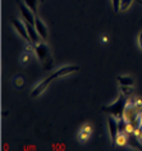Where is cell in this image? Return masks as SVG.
<instances>
[{
    "label": "cell",
    "mask_w": 142,
    "mask_h": 151,
    "mask_svg": "<svg viewBox=\"0 0 142 151\" xmlns=\"http://www.w3.org/2000/svg\"><path fill=\"white\" fill-rule=\"evenodd\" d=\"M140 114L141 113L137 110V108L129 101V103L127 104V106H126L124 116H123V118L127 120V123H131V122H133V120H136L138 116H140Z\"/></svg>",
    "instance_id": "5b68a950"
},
{
    "label": "cell",
    "mask_w": 142,
    "mask_h": 151,
    "mask_svg": "<svg viewBox=\"0 0 142 151\" xmlns=\"http://www.w3.org/2000/svg\"><path fill=\"white\" fill-rule=\"evenodd\" d=\"M117 80L120 83V86H133L134 83L133 78L128 77V76H119V77H117Z\"/></svg>",
    "instance_id": "7c38bea8"
},
{
    "label": "cell",
    "mask_w": 142,
    "mask_h": 151,
    "mask_svg": "<svg viewBox=\"0 0 142 151\" xmlns=\"http://www.w3.org/2000/svg\"><path fill=\"white\" fill-rule=\"evenodd\" d=\"M140 118H141V123H142V113H141V114H140Z\"/></svg>",
    "instance_id": "7402d4cb"
},
{
    "label": "cell",
    "mask_w": 142,
    "mask_h": 151,
    "mask_svg": "<svg viewBox=\"0 0 142 151\" xmlns=\"http://www.w3.org/2000/svg\"><path fill=\"white\" fill-rule=\"evenodd\" d=\"M35 54L39 58V60L44 64L45 69H50L51 68V63H53V59H51V54H50V49L46 44H36L35 45Z\"/></svg>",
    "instance_id": "3957f363"
},
{
    "label": "cell",
    "mask_w": 142,
    "mask_h": 151,
    "mask_svg": "<svg viewBox=\"0 0 142 151\" xmlns=\"http://www.w3.org/2000/svg\"><path fill=\"white\" fill-rule=\"evenodd\" d=\"M14 83H16L17 87H22V86H23V78L22 77L16 78V80H14Z\"/></svg>",
    "instance_id": "d6986e66"
},
{
    "label": "cell",
    "mask_w": 142,
    "mask_h": 151,
    "mask_svg": "<svg viewBox=\"0 0 142 151\" xmlns=\"http://www.w3.org/2000/svg\"><path fill=\"white\" fill-rule=\"evenodd\" d=\"M132 104L137 108L138 111L142 113V100L141 99H134V101H132Z\"/></svg>",
    "instance_id": "e0dca14e"
},
{
    "label": "cell",
    "mask_w": 142,
    "mask_h": 151,
    "mask_svg": "<svg viewBox=\"0 0 142 151\" xmlns=\"http://www.w3.org/2000/svg\"><path fill=\"white\" fill-rule=\"evenodd\" d=\"M12 24H13V27L16 28V31L19 33V35L23 37L27 42H31V39H29V36H28V32H27V28H26L24 21L22 22L21 19H18V18H13V19H12Z\"/></svg>",
    "instance_id": "277c9868"
},
{
    "label": "cell",
    "mask_w": 142,
    "mask_h": 151,
    "mask_svg": "<svg viewBox=\"0 0 142 151\" xmlns=\"http://www.w3.org/2000/svg\"><path fill=\"white\" fill-rule=\"evenodd\" d=\"M35 27H36V29H37V32H39L41 39H42L44 41H46L47 37H49V31H47L46 24L44 23L41 18H39V17L35 18Z\"/></svg>",
    "instance_id": "52a82bcc"
},
{
    "label": "cell",
    "mask_w": 142,
    "mask_h": 151,
    "mask_svg": "<svg viewBox=\"0 0 142 151\" xmlns=\"http://www.w3.org/2000/svg\"><path fill=\"white\" fill-rule=\"evenodd\" d=\"M120 92L124 93V95H131L133 92L132 86H120Z\"/></svg>",
    "instance_id": "9a60e30c"
},
{
    "label": "cell",
    "mask_w": 142,
    "mask_h": 151,
    "mask_svg": "<svg viewBox=\"0 0 142 151\" xmlns=\"http://www.w3.org/2000/svg\"><path fill=\"white\" fill-rule=\"evenodd\" d=\"M132 1L133 0H122L120 1V10H127L129 8V5Z\"/></svg>",
    "instance_id": "2e32d148"
},
{
    "label": "cell",
    "mask_w": 142,
    "mask_h": 151,
    "mask_svg": "<svg viewBox=\"0 0 142 151\" xmlns=\"http://www.w3.org/2000/svg\"><path fill=\"white\" fill-rule=\"evenodd\" d=\"M114 145H117V146H127L128 145V137H127L126 132H119L117 138H115V141H114Z\"/></svg>",
    "instance_id": "8fae6325"
},
{
    "label": "cell",
    "mask_w": 142,
    "mask_h": 151,
    "mask_svg": "<svg viewBox=\"0 0 142 151\" xmlns=\"http://www.w3.org/2000/svg\"><path fill=\"white\" fill-rule=\"evenodd\" d=\"M138 47L142 50V31L138 33Z\"/></svg>",
    "instance_id": "ffe728a7"
},
{
    "label": "cell",
    "mask_w": 142,
    "mask_h": 151,
    "mask_svg": "<svg viewBox=\"0 0 142 151\" xmlns=\"http://www.w3.org/2000/svg\"><path fill=\"white\" fill-rule=\"evenodd\" d=\"M24 23H26V28H27L28 36H29V39H31V44H33V45L39 44L41 37H40V35H39V32H37L35 24L29 23V22H27V21H24Z\"/></svg>",
    "instance_id": "9c48e42d"
},
{
    "label": "cell",
    "mask_w": 142,
    "mask_h": 151,
    "mask_svg": "<svg viewBox=\"0 0 142 151\" xmlns=\"http://www.w3.org/2000/svg\"><path fill=\"white\" fill-rule=\"evenodd\" d=\"M108 124H109V132H110V136H111V139H113V143L117 138V136L119 133V124H118V119L113 115H109L108 118Z\"/></svg>",
    "instance_id": "ba28073f"
},
{
    "label": "cell",
    "mask_w": 142,
    "mask_h": 151,
    "mask_svg": "<svg viewBox=\"0 0 142 151\" xmlns=\"http://www.w3.org/2000/svg\"><path fill=\"white\" fill-rule=\"evenodd\" d=\"M19 10H21V14H22V17H23L24 21L35 24V18H36L35 13H33L32 10L24 4V3H19Z\"/></svg>",
    "instance_id": "8992f818"
},
{
    "label": "cell",
    "mask_w": 142,
    "mask_h": 151,
    "mask_svg": "<svg viewBox=\"0 0 142 151\" xmlns=\"http://www.w3.org/2000/svg\"><path fill=\"white\" fill-rule=\"evenodd\" d=\"M127 104H128V99H127V95L122 93V95L119 96L113 104L103 106L101 110H103L104 113H106L108 115L115 116V118L119 120V119H122L123 116H124V110H126Z\"/></svg>",
    "instance_id": "7a4b0ae2"
},
{
    "label": "cell",
    "mask_w": 142,
    "mask_h": 151,
    "mask_svg": "<svg viewBox=\"0 0 142 151\" xmlns=\"http://www.w3.org/2000/svg\"><path fill=\"white\" fill-rule=\"evenodd\" d=\"M127 137H128V145L132 146L133 149H137V150H142V142L137 138V136L133 133H127Z\"/></svg>",
    "instance_id": "30bf717a"
},
{
    "label": "cell",
    "mask_w": 142,
    "mask_h": 151,
    "mask_svg": "<svg viewBox=\"0 0 142 151\" xmlns=\"http://www.w3.org/2000/svg\"><path fill=\"white\" fill-rule=\"evenodd\" d=\"M77 70H80V67H77V65H67V67H62L60 69L55 70L53 74H50L47 78H45L42 82H40L39 86H36V87L32 90V92H31L32 97H36V96H39L40 93H42L45 91V88L49 86L50 82L53 80H55V78H60V77H64V76L72 74Z\"/></svg>",
    "instance_id": "6da1fadb"
},
{
    "label": "cell",
    "mask_w": 142,
    "mask_h": 151,
    "mask_svg": "<svg viewBox=\"0 0 142 151\" xmlns=\"http://www.w3.org/2000/svg\"><path fill=\"white\" fill-rule=\"evenodd\" d=\"M23 60H24V62H27V60H29V56H27V55H26L24 58H23Z\"/></svg>",
    "instance_id": "44dd1931"
},
{
    "label": "cell",
    "mask_w": 142,
    "mask_h": 151,
    "mask_svg": "<svg viewBox=\"0 0 142 151\" xmlns=\"http://www.w3.org/2000/svg\"><path fill=\"white\" fill-rule=\"evenodd\" d=\"M91 127L90 126H86L82 128V131H81V133H80V138H81V141H86V139H88L90 138V134H91Z\"/></svg>",
    "instance_id": "4fadbf2b"
},
{
    "label": "cell",
    "mask_w": 142,
    "mask_h": 151,
    "mask_svg": "<svg viewBox=\"0 0 142 151\" xmlns=\"http://www.w3.org/2000/svg\"><path fill=\"white\" fill-rule=\"evenodd\" d=\"M111 1H113V8H114V10L118 13L119 10H120V1H122V0H111Z\"/></svg>",
    "instance_id": "ac0fdd59"
},
{
    "label": "cell",
    "mask_w": 142,
    "mask_h": 151,
    "mask_svg": "<svg viewBox=\"0 0 142 151\" xmlns=\"http://www.w3.org/2000/svg\"><path fill=\"white\" fill-rule=\"evenodd\" d=\"M24 4L32 10L33 13H37V5H39V0H24Z\"/></svg>",
    "instance_id": "5bb4252c"
}]
</instances>
